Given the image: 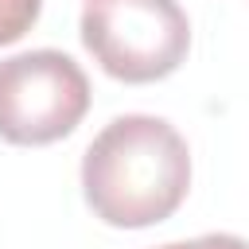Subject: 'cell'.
I'll use <instances>...</instances> for the list:
<instances>
[{
    "label": "cell",
    "mask_w": 249,
    "mask_h": 249,
    "mask_svg": "<svg viewBox=\"0 0 249 249\" xmlns=\"http://www.w3.org/2000/svg\"><path fill=\"white\" fill-rule=\"evenodd\" d=\"M191 187V148L163 117H113L82 156L86 206L117 230H144L171 218Z\"/></svg>",
    "instance_id": "1"
},
{
    "label": "cell",
    "mask_w": 249,
    "mask_h": 249,
    "mask_svg": "<svg viewBox=\"0 0 249 249\" xmlns=\"http://www.w3.org/2000/svg\"><path fill=\"white\" fill-rule=\"evenodd\" d=\"M82 47L117 82H160L191 51V19L179 0H86Z\"/></svg>",
    "instance_id": "2"
},
{
    "label": "cell",
    "mask_w": 249,
    "mask_h": 249,
    "mask_svg": "<svg viewBox=\"0 0 249 249\" xmlns=\"http://www.w3.org/2000/svg\"><path fill=\"white\" fill-rule=\"evenodd\" d=\"M89 109V78L62 51L0 58V140L39 148L70 136Z\"/></svg>",
    "instance_id": "3"
},
{
    "label": "cell",
    "mask_w": 249,
    "mask_h": 249,
    "mask_svg": "<svg viewBox=\"0 0 249 249\" xmlns=\"http://www.w3.org/2000/svg\"><path fill=\"white\" fill-rule=\"evenodd\" d=\"M43 12V0H0V47L23 39Z\"/></svg>",
    "instance_id": "4"
},
{
    "label": "cell",
    "mask_w": 249,
    "mask_h": 249,
    "mask_svg": "<svg viewBox=\"0 0 249 249\" xmlns=\"http://www.w3.org/2000/svg\"><path fill=\"white\" fill-rule=\"evenodd\" d=\"M156 249H249V241L237 237V233H202V237L167 241V245H156Z\"/></svg>",
    "instance_id": "5"
}]
</instances>
